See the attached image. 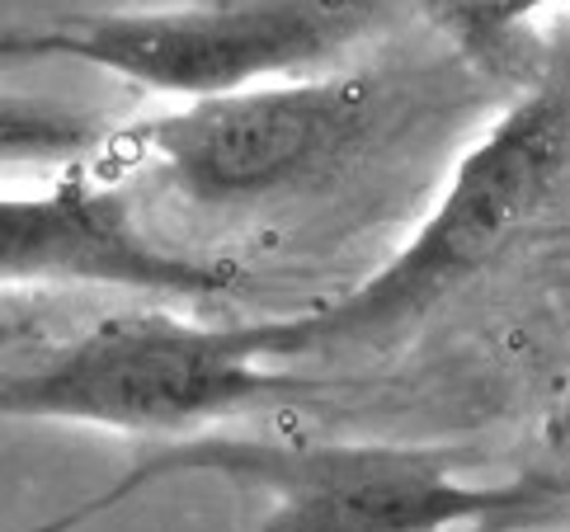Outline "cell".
<instances>
[{"mask_svg": "<svg viewBox=\"0 0 570 532\" xmlns=\"http://www.w3.org/2000/svg\"><path fill=\"white\" fill-rule=\"evenodd\" d=\"M90 109L38 95H0V170L10 166H80L105 147Z\"/></svg>", "mask_w": 570, "mask_h": 532, "instance_id": "52a82bcc", "label": "cell"}, {"mask_svg": "<svg viewBox=\"0 0 570 532\" xmlns=\"http://www.w3.org/2000/svg\"><path fill=\"white\" fill-rule=\"evenodd\" d=\"M570 166V86L542 80L485 128L415 236L358 288L297 316L255 321L269 363L350 354L405 335L533 231Z\"/></svg>", "mask_w": 570, "mask_h": 532, "instance_id": "6da1fadb", "label": "cell"}, {"mask_svg": "<svg viewBox=\"0 0 570 532\" xmlns=\"http://www.w3.org/2000/svg\"><path fill=\"white\" fill-rule=\"evenodd\" d=\"M373 19L377 0H179L10 29L0 33V57L80 61L137 90L213 99L321 76L363 43Z\"/></svg>", "mask_w": 570, "mask_h": 532, "instance_id": "5b68a950", "label": "cell"}, {"mask_svg": "<svg viewBox=\"0 0 570 532\" xmlns=\"http://www.w3.org/2000/svg\"><path fill=\"white\" fill-rule=\"evenodd\" d=\"M132 472L141 485L170 476H217L259 490L269 509L246 532H458L495 523H542L570 490L519 481H466L443 447L411 443H283V439H175Z\"/></svg>", "mask_w": 570, "mask_h": 532, "instance_id": "7a4b0ae2", "label": "cell"}, {"mask_svg": "<svg viewBox=\"0 0 570 532\" xmlns=\"http://www.w3.org/2000/svg\"><path fill=\"white\" fill-rule=\"evenodd\" d=\"M232 259L189 255L141 231L132 203L86 160L43 194H0V288H118L147 297H217L236 283Z\"/></svg>", "mask_w": 570, "mask_h": 532, "instance_id": "8992f818", "label": "cell"}, {"mask_svg": "<svg viewBox=\"0 0 570 532\" xmlns=\"http://www.w3.org/2000/svg\"><path fill=\"white\" fill-rule=\"evenodd\" d=\"M542 447H547V457L557 462V472L570 476V392H561L552 401V411H547V420H542Z\"/></svg>", "mask_w": 570, "mask_h": 532, "instance_id": "30bf717a", "label": "cell"}, {"mask_svg": "<svg viewBox=\"0 0 570 532\" xmlns=\"http://www.w3.org/2000/svg\"><path fill=\"white\" fill-rule=\"evenodd\" d=\"M141 476L137 472H128V476H118L114 485H105V490H95L90 500H80V504H71V509H62V514H52V519H43V523H29V528H14V532H80L86 523H95V519H105L109 509H118L124 500H132V495H141Z\"/></svg>", "mask_w": 570, "mask_h": 532, "instance_id": "9c48e42d", "label": "cell"}, {"mask_svg": "<svg viewBox=\"0 0 570 532\" xmlns=\"http://www.w3.org/2000/svg\"><path fill=\"white\" fill-rule=\"evenodd\" d=\"M278 386L288 377L259 354V325H203L175 312L109 316L57 344H0V420L189 434Z\"/></svg>", "mask_w": 570, "mask_h": 532, "instance_id": "3957f363", "label": "cell"}, {"mask_svg": "<svg viewBox=\"0 0 570 532\" xmlns=\"http://www.w3.org/2000/svg\"><path fill=\"white\" fill-rule=\"evenodd\" d=\"M382 122L373 76H297L189 99L109 132L90 160L141 170L194 208L232 213L307 194L344 170Z\"/></svg>", "mask_w": 570, "mask_h": 532, "instance_id": "277c9868", "label": "cell"}, {"mask_svg": "<svg viewBox=\"0 0 570 532\" xmlns=\"http://www.w3.org/2000/svg\"><path fill=\"white\" fill-rule=\"evenodd\" d=\"M420 6L458 48H466L472 57H491L509 33L504 0H420Z\"/></svg>", "mask_w": 570, "mask_h": 532, "instance_id": "ba28073f", "label": "cell"}]
</instances>
